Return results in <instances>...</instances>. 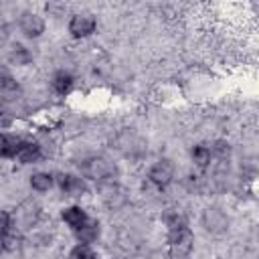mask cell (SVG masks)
Masks as SVG:
<instances>
[{
    "label": "cell",
    "mask_w": 259,
    "mask_h": 259,
    "mask_svg": "<svg viewBox=\"0 0 259 259\" xmlns=\"http://www.w3.org/2000/svg\"><path fill=\"white\" fill-rule=\"evenodd\" d=\"M57 182H59V188L65 192V194H81L85 190V184L81 178L77 176H71V174H59L57 176Z\"/></svg>",
    "instance_id": "obj_7"
},
{
    "label": "cell",
    "mask_w": 259,
    "mask_h": 259,
    "mask_svg": "<svg viewBox=\"0 0 259 259\" xmlns=\"http://www.w3.org/2000/svg\"><path fill=\"white\" fill-rule=\"evenodd\" d=\"M10 59H12L16 65H24V63L30 61V55H28V51H26L24 47H16V51L10 53Z\"/></svg>",
    "instance_id": "obj_17"
},
{
    "label": "cell",
    "mask_w": 259,
    "mask_h": 259,
    "mask_svg": "<svg viewBox=\"0 0 259 259\" xmlns=\"http://www.w3.org/2000/svg\"><path fill=\"white\" fill-rule=\"evenodd\" d=\"M30 186L34 190H38V192H45V190H49L53 186V176L47 174V172H36L30 178Z\"/></svg>",
    "instance_id": "obj_14"
},
{
    "label": "cell",
    "mask_w": 259,
    "mask_h": 259,
    "mask_svg": "<svg viewBox=\"0 0 259 259\" xmlns=\"http://www.w3.org/2000/svg\"><path fill=\"white\" fill-rule=\"evenodd\" d=\"M20 28L26 36H38L45 30V20L34 12H24L20 16Z\"/></svg>",
    "instance_id": "obj_5"
},
{
    "label": "cell",
    "mask_w": 259,
    "mask_h": 259,
    "mask_svg": "<svg viewBox=\"0 0 259 259\" xmlns=\"http://www.w3.org/2000/svg\"><path fill=\"white\" fill-rule=\"evenodd\" d=\"M53 87H55V91H57L59 95H65V93H69V89L73 87V77H71L69 73H65V71H59V73L53 77Z\"/></svg>",
    "instance_id": "obj_13"
},
{
    "label": "cell",
    "mask_w": 259,
    "mask_h": 259,
    "mask_svg": "<svg viewBox=\"0 0 259 259\" xmlns=\"http://www.w3.org/2000/svg\"><path fill=\"white\" fill-rule=\"evenodd\" d=\"M170 249L174 257H184L192 247V233L186 227H178L170 231Z\"/></svg>",
    "instance_id": "obj_1"
},
{
    "label": "cell",
    "mask_w": 259,
    "mask_h": 259,
    "mask_svg": "<svg viewBox=\"0 0 259 259\" xmlns=\"http://www.w3.org/2000/svg\"><path fill=\"white\" fill-rule=\"evenodd\" d=\"M202 223H204V227L208 231L219 233V231H223L227 227V217L219 208H206L204 210V217H202Z\"/></svg>",
    "instance_id": "obj_8"
},
{
    "label": "cell",
    "mask_w": 259,
    "mask_h": 259,
    "mask_svg": "<svg viewBox=\"0 0 259 259\" xmlns=\"http://www.w3.org/2000/svg\"><path fill=\"white\" fill-rule=\"evenodd\" d=\"M97 22L91 14H75L69 22V32L73 36H89L95 30Z\"/></svg>",
    "instance_id": "obj_2"
},
{
    "label": "cell",
    "mask_w": 259,
    "mask_h": 259,
    "mask_svg": "<svg viewBox=\"0 0 259 259\" xmlns=\"http://www.w3.org/2000/svg\"><path fill=\"white\" fill-rule=\"evenodd\" d=\"M172 174H174V168L168 160H160L150 168V180L158 186H166L172 180Z\"/></svg>",
    "instance_id": "obj_3"
},
{
    "label": "cell",
    "mask_w": 259,
    "mask_h": 259,
    "mask_svg": "<svg viewBox=\"0 0 259 259\" xmlns=\"http://www.w3.org/2000/svg\"><path fill=\"white\" fill-rule=\"evenodd\" d=\"M20 95V87L18 83L14 81V77L6 71V69H0V99L4 101H12Z\"/></svg>",
    "instance_id": "obj_4"
},
{
    "label": "cell",
    "mask_w": 259,
    "mask_h": 259,
    "mask_svg": "<svg viewBox=\"0 0 259 259\" xmlns=\"http://www.w3.org/2000/svg\"><path fill=\"white\" fill-rule=\"evenodd\" d=\"M20 144H22L20 138H16L14 134H0V156H4V158L16 156Z\"/></svg>",
    "instance_id": "obj_10"
},
{
    "label": "cell",
    "mask_w": 259,
    "mask_h": 259,
    "mask_svg": "<svg viewBox=\"0 0 259 259\" xmlns=\"http://www.w3.org/2000/svg\"><path fill=\"white\" fill-rule=\"evenodd\" d=\"M85 172L91 176V178H109L113 172H115V168L105 160V158H93V160H89L87 164H85Z\"/></svg>",
    "instance_id": "obj_6"
},
{
    "label": "cell",
    "mask_w": 259,
    "mask_h": 259,
    "mask_svg": "<svg viewBox=\"0 0 259 259\" xmlns=\"http://www.w3.org/2000/svg\"><path fill=\"white\" fill-rule=\"evenodd\" d=\"M192 160L198 164V166H206L210 162V148L206 146H196L192 150Z\"/></svg>",
    "instance_id": "obj_15"
},
{
    "label": "cell",
    "mask_w": 259,
    "mask_h": 259,
    "mask_svg": "<svg viewBox=\"0 0 259 259\" xmlns=\"http://www.w3.org/2000/svg\"><path fill=\"white\" fill-rule=\"evenodd\" d=\"M71 259H95V253L89 245H77L73 251H71Z\"/></svg>",
    "instance_id": "obj_16"
},
{
    "label": "cell",
    "mask_w": 259,
    "mask_h": 259,
    "mask_svg": "<svg viewBox=\"0 0 259 259\" xmlns=\"http://www.w3.org/2000/svg\"><path fill=\"white\" fill-rule=\"evenodd\" d=\"M40 156V146L34 144V142H22L18 152H16V158L22 162V164H30V162H36Z\"/></svg>",
    "instance_id": "obj_9"
},
{
    "label": "cell",
    "mask_w": 259,
    "mask_h": 259,
    "mask_svg": "<svg viewBox=\"0 0 259 259\" xmlns=\"http://www.w3.org/2000/svg\"><path fill=\"white\" fill-rule=\"evenodd\" d=\"M63 221H65L69 227L79 229V227H81L83 223H87L89 219H87V214H85V210H83L81 206H69V208L63 210Z\"/></svg>",
    "instance_id": "obj_12"
},
{
    "label": "cell",
    "mask_w": 259,
    "mask_h": 259,
    "mask_svg": "<svg viewBox=\"0 0 259 259\" xmlns=\"http://www.w3.org/2000/svg\"><path fill=\"white\" fill-rule=\"evenodd\" d=\"M75 235H77L79 243L89 245V243H93V241L97 239V235H99V225L93 223V221H87V223H83L79 229H75Z\"/></svg>",
    "instance_id": "obj_11"
},
{
    "label": "cell",
    "mask_w": 259,
    "mask_h": 259,
    "mask_svg": "<svg viewBox=\"0 0 259 259\" xmlns=\"http://www.w3.org/2000/svg\"><path fill=\"white\" fill-rule=\"evenodd\" d=\"M10 229V214L6 210H0V235Z\"/></svg>",
    "instance_id": "obj_18"
}]
</instances>
